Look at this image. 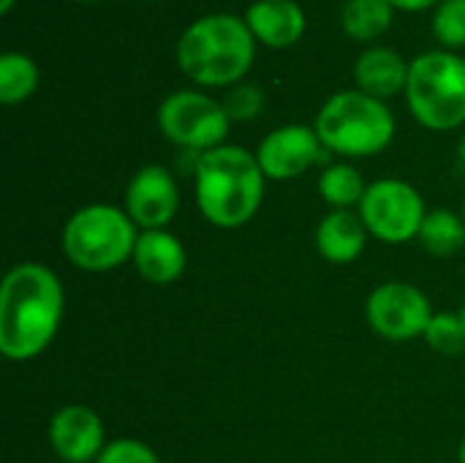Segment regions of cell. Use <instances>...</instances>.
Here are the masks:
<instances>
[{
  "label": "cell",
  "mask_w": 465,
  "mask_h": 463,
  "mask_svg": "<svg viewBox=\"0 0 465 463\" xmlns=\"http://www.w3.org/2000/svg\"><path fill=\"white\" fill-rule=\"evenodd\" d=\"M63 319V287L57 276L38 265H16L0 289V352L14 363H27L46 352Z\"/></svg>",
  "instance_id": "obj_1"
},
{
  "label": "cell",
  "mask_w": 465,
  "mask_h": 463,
  "mask_svg": "<svg viewBox=\"0 0 465 463\" xmlns=\"http://www.w3.org/2000/svg\"><path fill=\"white\" fill-rule=\"evenodd\" d=\"M264 172L259 158L242 147L221 145L196 158V202L202 216L218 229L248 224L264 199Z\"/></svg>",
  "instance_id": "obj_2"
},
{
  "label": "cell",
  "mask_w": 465,
  "mask_h": 463,
  "mask_svg": "<svg viewBox=\"0 0 465 463\" xmlns=\"http://www.w3.org/2000/svg\"><path fill=\"white\" fill-rule=\"evenodd\" d=\"M177 63L207 87L240 82L253 63V33L232 14L202 16L180 35Z\"/></svg>",
  "instance_id": "obj_3"
},
{
  "label": "cell",
  "mask_w": 465,
  "mask_h": 463,
  "mask_svg": "<svg viewBox=\"0 0 465 463\" xmlns=\"http://www.w3.org/2000/svg\"><path fill=\"white\" fill-rule=\"evenodd\" d=\"M316 134L332 153L354 158L376 156L392 142L395 117L384 101L362 90H346L322 106L316 117Z\"/></svg>",
  "instance_id": "obj_4"
},
{
  "label": "cell",
  "mask_w": 465,
  "mask_h": 463,
  "mask_svg": "<svg viewBox=\"0 0 465 463\" xmlns=\"http://www.w3.org/2000/svg\"><path fill=\"white\" fill-rule=\"evenodd\" d=\"M136 224L125 210L112 205H87L76 210L63 229V251L79 270L106 273L136 251Z\"/></svg>",
  "instance_id": "obj_5"
},
{
  "label": "cell",
  "mask_w": 465,
  "mask_h": 463,
  "mask_svg": "<svg viewBox=\"0 0 465 463\" xmlns=\"http://www.w3.org/2000/svg\"><path fill=\"white\" fill-rule=\"evenodd\" d=\"M406 98L414 117L433 131L465 123V60L450 52H425L409 65Z\"/></svg>",
  "instance_id": "obj_6"
},
{
  "label": "cell",
  "mask_w": 465,
  "mask_h": 463,
  "mask_svg": "<svg viewBox=\"0 0 465 463\" xmlns=\"http://www.w3.org/2000/svg\"><path fill=\"white\" fill-rule=\"evenodd\" d=\"M229 115L223 104L210 96L183 90L172 93L158 109V126L163 136L185 150H215L229 134Z\"/></svg>",
  "instance_id": "obj_7"
},
{
  "label": "cell",
  "mask_w": 465,
  "mask_h": 463,
  "mask_svg": "<svg viewBox=\"0 0 465 463\" xmlns=\"http://www.w3.org/2000/svg\"><path fill=\"white\" fill-rule=\"evenodd\" d=\"M425 216L428 213L420 191L395 177L371 183L360 202L362 224L384 243H409L420 235Z\"/></svg>",
  "instance_id": "obj_8"
},
{
  "label": "cell",
  "mask_w": 465,
  "mask_h": 463,
  "mask_svg": "<svg viewBox=\"0 0 465 463\" xmlns=\"http://www.w3.org/2000/svg\"><path fill=\"white\" fill-rule=\"evenodd\" d=\"M371 327L387 341H411L425 338L430 319L436 317L430 300L411 284L390 281L371 292L365 306Z\"/></svg>",
  "instance_id": "obj_9"
},
{
  "label": "cell",
  "mask_w": 465,
  "mask_h": 463,
  "mask_svg": "<svg viewBox=\"0 0 465 463\" xmlns=\"http://www.w3.org/2000/svg\"><path fill=\"white\" fill-rule=\"evenodd\" d=\"M327 147L319 134L305 126H283L264 136L259 145V166L272 180H292L308 172L313 164L327 161Z\"/></svg>",
  "instance_id": "obj_10"
},
{
  "label": "cell",
  "mask_w": 465,
  "mask_h": 463,
  "mask_svg": "<svg viewBox=\"0 0 465 463\" xmlns=\"http://www.w3.org/2000/svg\"><path fill=\"white\" fill-rule=\"evenodd\" d=\"M177 207H180V194L169 169L150 164V166H142L131 177L128 191H125V213L144 232L166 229Z\"/></svg>",
  "instance_id": "obj_11"
},
{
  "label": "cell",
  "mask_w": 465,
  "mask_h": 463,
  "mask_svg": "<svg viewBox=\"0 0 465 463\" xmlns=\"http://www.w3.org/2000/svg\"><path fill=\"white\" fill-rule=\"evenodd\" d=\"M49 445L63 463H87L104 453V423L87 407H63L49 423Z\"/></svg>",
  "instance_id": "obj_12"
},
{
  "label": "cell",
  "mask_w": 465,
  "mask_h": 463,
  "mask_svg": "<svg viewBox=\"0 0 465 463\" xmlns=\"http://www.w3.org/2000/svg\"><path fill=\"white\" fill-rule=\"evenodd\" d=\"M134 265L144 281L155 287H166V284H174L185 273L188 257H185L183 243L172 232L150 229V232H142L136 240Z\"/></svg>",
  "instance_id": "obj_13"
},
{
  "label": "cell",
  "mask_w": 465,
  "mask_h": 463,
  "mask_svg": "<svg viewBox=\"0 0 465 463\" xmlns=\"http://www.w3.org/2000/svg\"><path fill=\"white\" fill-rule=\"evenodd\" d=\"M248 27L267 46H292L305 33V14L294 0H259L248 8Z\"/></svg>",
  "instance_id": "obj_14"
},
{
  "label": "cell",
  "mask_w": 465,
  "mask_h": 463,
  "mask_svg": "<svg viewBox=\"0 0 465 463\" xmlns=\"http://www.w3.org/2000/svg\"><path fill=\"white\" fill-rule=\"evenodd\" d=\"M368 240V226L351 210H335L322 218L316 229V248L332 265L354 262Z\"/></svg>",
  "instance_id": "obj_15"
},
{
  "label": "cell",
  "mask_w": 465,
  "mask_h": 463,
  "mask_svg": "<svg viewBox=\"0 0 465 463\" xmlns=\"http://www.w3.org/2000/svg\"><path fill=\"white\" fill-rule=\"evenodd\" d=\"M354 76L362 93L373 96V98H387L395 96L401 90H406L409 82V65L403 63V57L395 49H368L365 55H360L357 65H354Z\"/></svg>",
  "instance_id": "obj_16"
},
{
  "label": "cell",
  "mask_w": 465,
  "mask_h": 463,
  "mask_svg": "<svg viewBox=\"0 0 465 463\" xmlns=\"http://www.w3.org/2000/svg\"><path fill=\"white\" fill-rule=\"evenodd\" d=\"M417 237L428 254L452 257L465 246V218H458L452 210H433L425 216Z\"/></svg>",
  "instance_id": "obj_17"
},
{
  "label": "cell",
  "mask_w": 465,
  "mask_h": 463,
  "mask_svg": "<svg viewBox=\"0 0 465 463\" xmlns=\"http://www.w3.org/2000/svg\"><path fill=\"white\" fill-rule=\"evenodd\" d=\"M392 25L390 0H349L343 5V30L357 41L379 38Z\"/></svg>",
  "instance_id": "obj_18"
},
{
  "label": "cell",
  "mask_w": 465,
  "mask_h": 463,
  "mask_svg": "<svg viewBox=\"0 0 465 463\" xmlns=\"http://www.w3.org/2000/svg\"><path fill=\"white\" fill-rule=\"evenodd\" d=\"M368 186L362 180V175L349 166V164H335L327 166L319 177V194L327 205L338 207V210H349L351 205H360L365 196Z\"/></svg>",
  "instance_id": "obj_19"
},
{
  "label": "cell",
  "mask_w": 465,
  "mask_h": 463,
  "mask_svg": "<svg viewBox=\"0 0 465 463\" xmlns=\"http://www.w3.org/2000/svg\"><path fill=\"white\" fill-rule=\"evenodd\" d=\"M38 85L35 63L22 52H5L0 57V101L19 104L25 101Z\"/></svg>",
  "instance_id": "obj_20"
},
{
  "label": "cell",
  "mask_w": 465,
  "mask_h": 463,
  "mask_svg": "<svg viewBox=\"0 0 465 463\" xmlns=\"http://www.w3.org/2000/svg\"><path fill=\"white\" fill-rule=\"evenodd\" d=\"M425 341L439 355H463L465 352V325L460 314H436L425 330Z\"/></svg>",
  "instance_id": "obj_21"
},
{
  "label": "cell",
  "mask_w": 465,
  "mask_h": 463,
  "mask_svg": "<svg viewBox=\"0 0 465 463\" xmlns=\"http://www.w3.org/2000/svg\"><path fill=\"white\" fill-rule=\"evenodd\" d=\"M433 30L447 46L465 44V0H444L433 16Z\"/></svg>",
  "instance_id": "obj_22"
},
{
  "label": "cell",
  "mask_w": 465,
  "mask_h": 463,
  "mask_svg": "<svg viewBox=\"0 0 465 463\" xmlns=\"http://www.w3.org/2000/svg\"><path fill=\"white\" fill-rule=\"evenodd\" d=\"M262 106H264V93L256 85H237L223 98V109L229 120H253L262 112Z\"/></svg>",
  "instance_id": "obj_23"
},
{
  "label": "cell",
  "mask_w": 465,
  "mask_h": 463,
  "mask_svg": "<svg viewBox=\"0 0 465 463\" xmlns=\"http://www.w3.org/2000/svg\"><path fill=\"white\" fill-rule=\"evenodd\" d=\"M95 463H161L158 456L136 439H114L104 448Z\"/></svg>",
  "instance_id": "obj_24"
},
{
  "label": "cell",
  "mask_w": 465,
  "mask_h": 463,
  "mask_svg": "<svg viewBox=\"0 0 465 463\" xmlns=\"http://www.w3.org/2000/svg\"><path fill=\"white\" fill-rule=\"evenodd\" d=\"M398 8H409V11H420V8H430L436 0H390Z\"/></svg>",
  "instance_id": "obj_25"
},
{
  "label": "cell",
  "mask_w": 465,
  "mask_h": 463,
  "mask_svg": "<svg viewBox=\"0 0 465 463\" xmlns=\"http://www.w3.org/2000/svg\"><path fill=\"white\" fill-rule=\"evenodd\" d=\"M11 5H14V0H0V8H3V11H8Z\"/></svg>",
  "instance_id": "obj_26"
},
{
  "label": "cell",
  "mask_w": 465,
  "mask_h": 463,
  "mask_svg": "<svg viewBox=\"0 0 465 463\" xmlns=\"http://www.w3.org/2000/svg\"><path fill=\"white\" fill-rule=\"evenodd\" d=\"M458 458H460V463H465V439L460 442V453H458Z\"/></svg>",
  "instance_id": "obj_27"
},
{
  "label": "cell",
  "mask_w": 465,
  "mask_h": 463,
  "mask_svg": "<svg viewBox=\"0 0 465 463\" xmlns=\"http://www.w3.org/2000/svg\"><path fill=\"white\" fill-rule=\"evenodd\" d=\"M460 319H463V325H465V306H463V311H460Z\"/></svg>",
  "instance_id": "obj_28"
},
{
  "label": "cell",
  "mask_w": 465,
  "mask_h": 463,
  "mask_svg": "<svg viewBox=\"0 0 465 463\" xmlns=\"http://www.w3.org/2000/svg\"><path fill=\"white\" fill-rule=\"evenodd\" d=\"M463 218H465V205H463Z\"/></svg>",
  "instance_id": "obj_29"
},
{
  "label": "cell",
  "mask_w": 465,
  "mask_h": 463,
  "mask_svg": "<svg viewBox=\"0 0 465 463\" xmlns=\"http://www.w3.org/2000/svg\"><path fill=\"white\" fill-rule=\"evenodd\" d=\"M84 3H93V0H84Z\"/></svg>",
  "instance_id": "obj_30"
}]
</instances>
